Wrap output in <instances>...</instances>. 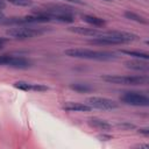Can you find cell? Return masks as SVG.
<instances>
[{
  "label": "cell",
  "instance_id": "6da1fadb",
  "mask_svg": "<svg viewBox=\"0 0 149 149\" xmlns=\"http://www.w3.org/2000/svg\"><path fill=\"white\" fill-rule=\"evenodd\" d=\"M64 54L69 57L81 58V59H93V61H112L118 58V54L113 51H100V50H91V49H68Z\"/></svg>",
  "mask_w": 149,
  "mask_h": 149
},
{
  "label": "cell",
  "instance_id": "7a4b0ae2",
  "mask_svg": "<svg viewBox=\"0 0 149 149\" xmlns=\"http://www.w3.org/2000/svg\"><path fill=\"white\" fill-rule=\"evenodd\" d=\"M102 80L109 84L116 85H127V86H135V85H146L148 84L147 76H118V74H106L101 77Z\"/></svg>",
  "mask_w": 149,
  "mask_h": 149
},
{
  "label": "cell",
  "instance_id": "3957f363",
  "mask_svg": "<svg viewBox=\"0 0 149 149\" xmlns=\"http://www.w3.org/2000/svg\"><path fill=\"white\" fill-rule=\"evenodd\" d=\"M6 33L9 37H12L14 40H27V38H33V37H36V36L44 34V29L20 26V27L10 28Z\"/></svg>",
  "mask_w": 149,
  "mask_h": 149
},
{
  "label": "cell",
  "instance_id": "277c9868",
  "mask_svg": "<svg viewBox=\"0 0 149 149\" xmlns=\"http://www.w3.org/2000/svg\"><path fill=\"white\" fill-rule=\"evenodd\" d=\"M120 100L126 104V105H130V106H136V107H147L149 106V98L141 93V92H136V91H127L125 92L121 97Z\"/></svg>",
  "mask_w": 149,
  "mask_h": 149
},
{
  "label": "cell",
  "instance_id": "5b68a950",
  "mask_svg": "<svg viewBox=\"0 0 149 149\" xmlns=\"http://www.w3.org/2000/svg\"><path fill=\"white\" fill-rule=\"evenodd\" d=\"M31 62L22 56L13 55H0V66H9L15 69H28Z\"/></svg>",
  "mask_w": 149,
  "mask_h": 149
},
{
  "label": "cell",
  "instance_id": "8992f818",
  "mask_svg": "<svg viewBox=\"0 0 149 149\" xmlns=\"http://www.w3.org/2000/svg\"><path fill=\"white\" fill-rule=\"evenodd\" d=\"M86 104L90 105L92 108H98L102 111H112L119 107L118 102L105 97H90L86 99Z\"/></svg>",
  "mask_w": 149,
  "mask_h": 149
},
{
  "label": "cell",
  "instance_id": "52a82bcc",
  "mask_svg": "<svg viewBox=\"0 0 149 149\" xmlns=\"http://www.w3.org/2000/svg\"><path fill=\"white\" fill-rule=\"evenodd\" d=\"M104 35L109 37L115 42V44H123V43H130L136 40H139V36L133 33L128 31H120V30H108V31H102Z\"/></svg>",
  "mask_w": 149,
  "mask_h": 149
},
{
  "label": "cell",
  "instance_id": "ba28073f",
  "mask_svg": "<svg viewBox=\"0 0 149 149\" xmlns=\"http://www.w3.org/2000/svg\"><path fill=\"white\" fill-rule=\"evenodd\" d=\"M38 13H42L47 15L51 21L55 22H62V23H72L74 21V16L71 13H54V12H45V10H37Z\"/></svg>",
  "mask_w": 149,
  "mask_h": 149
},
{
  "label": "cell",
  "instance_id": "9c48e42d",
  "mask_svg": "<svg viewBox=\"0 0 149 149\" xmlns=\"http://www.w3.org/2000/svg\"><path fill=\"white\" fill-rule=\"evenodd\" d=\"M14 87L15 88H19L21 91H34V92H45L49 90L48 86L45 85H42V84H31V83H28V81H22V80H19V81H15L14 83Z\"/></svg>",
  "mask_w": 149,
  "mask_h": 149
},
{
  "label": "cell",
  "instance_id": "30bf717a",
  "mask_svg": "<svg viewBox=\"0 0 149 149\" xmlns=\"http://www.w3.org/2000/svg\"><path fill=\"white\" fill-rule=\"evenodd\" d=\"M62 108L68 112H90L92 109V107L86 102L83 104V102H72V101L65 102L62 106Z\"/></svg>",
  "mask_w": 149,
  "mask_h": 149
},
{
  "label": "cell",
  "instance_id": "8fae6325",
  "mask_svg": "<svg viewBox=\"0 0 149 149\" xmlns=\"http://www.w3.org/2000/svg\"><path fill=\"white\" fill-rule=\"evenodd\" d=\"M87 125L92 128L104 130V132H107V130L112 129V125L109 122H107L106 120H102L100 118H88L87 119Z\"/></svg>",
  "mask_w": 149,
  "mask_h": 149
},
{
  "label": "cell",
  "instance_id": "7c38bea8",
  "mask_svg": "<svg viewBox=\"0 0 149 149\" xmlns=\"http://www.w3.org/2000/svg\"><path fill=\"white\" fill-rule=\"evenodd\" d=\"M126 66L128 69H132V70H135V71H141V72H146L149 70V64L147 61L144 59H132V61H127L126 63Z\"/></svg>",
  "mask_w": 149,
  "mask_h": 149
},
{
  "label": "cell",
  "instance_id": "4fadbf2b",
  "mask_svg": "<svg viewBox=\"0 0 149 149\" xmlns=\"http://www.w3.org/2000/svg\"><path fill=\"white\" fill-rule=\"evenodd\" d=\"M70 31H73L79 35H85V36H91V37H97L101 35V30H98L97 28H88V27H71L69 28Z\"/></svg>",
  "mask_w": 149,
  "mask_h": 149
},
{
  "label": "cell",
  "instance_id": "5bb4252c",
  "mask_svg": "<svg viewBox=\"0 0 149 149\" xmlns=\"http://www.w3.org/2000/svg\"><path fill=\"white\" fill-rule=\"evenodd\" d=\"M83 21L88 23L90 26H93V27H102L106 24V21L99 16H94V15H83Z\"/></svg>",
  "mask_w": 149,
  "mask_h": 149
},
{
  "label": "cell",
  "instance_id": "9a60e30c",
  "mask_svg": "<svg viewBox=\"0 0 149 149\" xmlns=\"http://www.w3.org/2000/svg\"><path fill=\"white\" fill-rule=\"evenodd\" d=\"M121 54H126L128 56H132L134 58H137V59H144V61H148L149 58V54L146 52V51H140V50H126V49H122L120 50Z\"/></svg>",
  "mask_w": 149,
  "mask_h": 149
},
{
  "label": "cell",
  "instance_id": "2e32d148",
  "mask_svg": "<svg viewBox=\"0 0 149 149\" xmlns=\"http://www.w3.org/2000/svg\"><path fill=\"white\" fill-rule=\"evenodd\" d=\"M70 88L78 93H87V92L93 91V87L86 83H73L70 85Z\"/></svg>",
  "mask_w": 149,
  "mask_h": 149
},
{
  "label": "cell",
  "instance_id": "e0dca14e",
  "mask_svg": "<svg viewBox=\"0 0 149 149\" xmlns=\"http://www.w3.org/2000/svg\"><path fill=\"white\" fill-rule=\"evenodd\" d=\"M125 17L128 19V20H132V21H135V22H139V23H142V24H147L148 21L146 17H143L142 15H139L137 13H134V12H130V10H126L123 13Z\"/></svg>",
  "mask_w": 149,
  "mask_h": 149
},
{
  "label": "cell",
  "instance_id": "ac0fdd59",
  "mask_svg": "<svg viewBox=\"0 0 149 149\" xmlns=\"http://www.w3.org/2000/svg\"><path fill=\"white\" fill-rule=\"evenodd\" d=\"M14 6H19V7H29L33 5L31 0H5Z\"/></svg>",
  "mask_w": 149,
  "mask_h": 149
},
{
  "label": "cell",
  "instance_id": "d6986e66",
  "mask_svg": "<svg viewBox=\"0 0 149 149\" xmlns=\"http://www.w3.org/2000/svg\"><path fill=\"white\" fill-rule=\"evenodd\" d=\"M116 127L122 129V130H130V129H135V125L130 123V122H127V121H122V122H118L116 123Z\"/></svg>",
  "mask_w": 149,
  "mask_h": 149
},
{
  "label": "cell",
  "instance_id": "ffe728a7",
  "mask_svg": "<svg viewBox=\"0 0 149 149\" xmlns=\"http://www.w3.org/2000/svg\"><path fill=\"white\" fill-rule=\"evenodd\" d=\"M97 137H98L100 141H109V140H112V139H113V136H111L109 134H105V133L99 134Z\"/></svg>",
  "mask_w": 149,
  "mask_h": 149
},
{
  "label": "cell",
  "instance_id": "44dd1931",
  "mask_svg": "<svg viewBox=\"0 0 149 149\" xmlns=\"http://www.w3.org/2000/svg\"><path fill=\"white\" fill-rule=\"evenodd\" d=\"M139 134H141V135H143V136H148L149 135V128H147V127H144V128H140L139 130Z\"/></svg>",
  "mask_w": 149,
  "mask_h": 149
},
{
  "label": "cell",
  "instance_id": "7402d4cb",
  "mask_svg": "<svg viewBox=\"0 0 149 149\" xmlns=\"http://www.w3.org/2000/svg\"><path fill=\"white\" fill-rule=\"evenodd\" d=\"M65 2H70V3H74V5H85V2L83 0H63Z\"/></svg>",
  "mask_w": 149,
  "mask_h": 149
},
{
  "label": "cell",
  "instance_id": "603a6c76",
  "mask_svg": "<svg viewBox=\"0 0 149 149\" xmlns=\"http://www.w3.org/2000/svg\"><path fill=\"white\" fill-rule=\"evenodd\" d=\"M6 6H7V5H6V1H5V0H0V10H1V9H5Z\"/></svg>",
  "mask_w": 149,
  "mask_h": 149
},
{
  "label": "cell",
  "instance_id": "cb8c5ba5",
  "mask_svg": "<svg viewBox=\"0 0 149 149\" xmlns=\"http://www.w3.org/2000/svg\"><path fill=\"white\" fill-rule=\"evenodd\" d=\"M6 42H7V40L6 38H3V37H0V49L6 44Z\"/></svg>",
  "mask_w": 149,
  "mask_h": 149
},
{
  "label": "cell",
  "instance_id": "d4e9b609",
  "mask_svg": "<svg viewBox=\"0 0 149 149\" xmlns=\"http://www.w3.org/2000/svg\"><path fill=\"white\" fill-rule=\"evenodd\" d=\"M5 17H6V16H5V14H3V13H2L1 10H0V22H1V21H2V20L5 19Z\"/></svg>",
  "mask_w": 149,
  "mask_h": 149
},
{
  "label": "cell",
  "instance_id": "484cf974",
  "mask_svg": "<svg viewBox=\"0 0 149 149\" xmlns=\"http://www.w3.org/2000/svg\"><path fill=\"white\" fill-rule=\"evenodd\" d=\"M137 147H139V148H148L149 146H148V144H139Z\"/></svg>",
  "mask_w": 149,
  "mask_h": 149
},
{
  "label": "cell",
  "instance_id": "4316f807",
  "mask_svg": "<svg viewBox=\"0 0 149 149\" xmlns=\"http://www.w3.org/2000/svg\"><path fill=\"white\" fill-rule=\"evenodd\" d=\"M104 1H108V2H111V1H113V0H104Z\"/></svg>",
  "mask_w": 149,
  "mask_h": 149
}]
</instances>
